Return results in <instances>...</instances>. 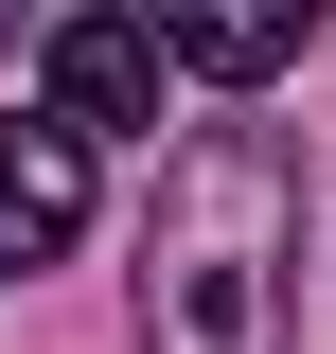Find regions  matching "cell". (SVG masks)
Wrapping results in <instances>:
<instances>
[{"mask_svg": "<svg viewBox=\"0 0 336 354\" xmlns=\"http://www.w3.org/2000/svg\"><path fill=\"white\" fill-rule=\"evenodd\" d=\"M283 283H301V177L283 142L195 124L142 230V354H283Z\"/></svg>", "mask_w": 336, "mask_h": 354, "instance_id": "6da1fadb", "label": "cell"}, {"mask_svg": "<svg viewBox=\"0 0 336 354\" xmlns=\"http://www.w3.org/2000/svg\"><path fill=\"white\" fill-rule=\"evenodd\" d=\"M160 71H177V36H160V18H71V36H53V124L142 142V124H160Z\"/></svg>", "mask_w": 336, "mask_h": 354, "instance_id": "7a4b0ae2", "label": "cell"}, {"mask_svg": "<svg viewBox=\"0 0 336 354\" xmlns=\"http://www.w3.org/2000/svg\"><path fill=\"white\" fill-rule=\"evenodd\" d=\"M88 230V124H0V283L71 266Z\"/></svg>", "mask_w": 336, "mask_h": 354, "instance_id": "3957f363", "label": "cell"}, {"mask_svg": "<svg viewBox=\"0 0 336 354\" xmlns=\"http://www.w3.org/2000/svg\"><path fill=\"white\" fill-rule=\"evenodd\" d=\"M336 0H160V36H177V71H212V88H265L301 36H319Z\"/></svg>", "mask_w": 336, "mask_h": 354, "instance_id": "277c9868", "label": "cell"}, {"mask_svg": "<svg viewBox=\"0 0 336 354\" xmlns=\"http://www.w3.org/2000/svg\"><path fill=\"white\" fill-rule=\"evenodd\" d=\"M0 36H18V0H0Z\"/></svg>", "mask_w": 336, "mask_h": 354, "instance_id": "5b68a950", "label": "cell"}]
</instances>
